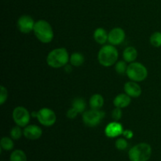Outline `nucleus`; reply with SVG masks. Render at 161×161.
<instances>
[{
    "mask_svg": "<svg viewBox=\"0 0 161 161\" xmlns=\"http://www.w3.org/2000/svg\"><path fill=\"white\" fill-rule=\"evenodd\" d=\"M122 116H123V113L120 108H117V107H116V108L113 110V112H112V117H113V119H114L115 121L119 120V119L122 118Z\"/></svg>",
    "mask_w": 161,
    "mask_h": 161,
    "instance_id": "obj_27",
    "label": "nucleus"
},
{
    "mask_svg": "<svg viewBox=\"0 0 161 161\" xmlns=\"http://www.w3.org/2000/svg\"><path fill=\"white\" fill-rule=\"evenodd\" d=\"M1 148L6 151H9L14 148V144L13 142L12 138H9V137H3L1 139Z\"/></svg>",
    "mask_w": 161,
    "mask_h": 161,
    "instance_id": "obj_21",
    "label": "nucleus"
},
{
    "mask_svg": "<svg viewBox=\"0 0 161 161\" xmlns=\"http://www.w3.org/2000/svg\"><path fill=\"white\" fill-rule=\"evenodd\" d=\"M123 58L126 62L131 63L134 62L138 58V51L133 47H128L124 50Z\"/></svg>",
    "mask_w": 161,
    "mask_h": 161,
    "instance_id": "obj_16",
    "label": "nucleus"
},
{
    "mask_svg": "<svg viewBox=\"0 0 161 161\" xmlns=\"http://www.w3.org/2000/svg\"><path fill=\"white\" fill-rule=\"evenodd\" d=\"M9 161H27V156L23 150L17 149L11 153Z\"/></svg>",
    "mask_w": 161,
    "mask_h": 161,
    "instance_id": "obj_20",
    "label": "nucleus"
},
{
    "mask_svg": "<svg viewBox=\"0 0 161 161\" xmlns=\"http://www.w3.org/2000/svg\"><path fill=\"white\" fill-rule=\"evenodd\" d=\"M127 75L130 80L135 82H142L148 76V70L145 65L139 62H131L127 66Z\"/></svg>",
    "mask_w": 161,
    "mask_h": 161,
    "instance_id": "obj_5",
    "label": "nucleus"
},
{
    "mask_svg": "<svg viewBox=\"0 0 161 161\" xmlns=\"http://www.w3.org/2000/svg\"><path fill=\"white\" fill-rule=\"evenodd\" d=\"M115 145H116V149H119V150H125L127 146H128V143H127V140L123 138H118L116 141Z\"/></svg>",
    "mask_w": 161,
    "mask_h": 161,
    "instance_id": "obj_25",
    "label": "nucleus"
},
{
    "mask_svg": "<svg viewBox=\"0 0 161 161\" xmlns=\"http://www.w3.org/2000/svg\"><path fill=\"white\" fill-rule=\"evenodd\" d=\"M37 119L42 125L51 127L56 123L57 116L54 112L48 108H42L38 112Z\"/></svg>",
    "mask_w": 161,
    "mask_h": 161,
    "instance_id": "obj_8",
    "label": "nucleus"
},
{
    "mask_svg": "<svg viewBox=\"0 0 161 161\" xmlns=\"http://www.w3.org/2000/svg\"><path fill=\"white\" fill-rule=\"evenodd\" d=\"M126 37L125 31L121 28H114L108 33V41L111 45L117 46L122 43Z\"/></svg>",
    "mask_w": 161,
    "mask_h": 161,
    "instance_id": "obj_10",
    "label": "nucleus"
},
{
    "mask_svg": "<svg viewBox=\"0 0 161 161\" xmlns=\"http://www.w3.org/2000/svg\"><path fill=\"white\" fill-rule=\"evenodd\" d=\"M123 135L127 139H130V138H133L134 133L130 130H124L123 132Z\"/></svg>",
    "mask_w": 161,
    "mask_h": 161,
    "instance_id": "obj_29",
    "label": "nucleus"
},
{
    "mask_svg": "<svg viewBox=\"0 0 161 161\" xmlns=\"http://www.w3.org/2000/svg\"><path fill=\"white\" fill-rule=\"evenodd\" d=\"M13 119L17 126L20 127H25L29 124L31 115L28 110L25 107L17 106L13 112Z\"/></svg>",
    "mask_w": 161,
    "mask_h": 161,
    "instance_id": "obj_7",
    "label": "nucleus"
},
{
    "mask_svg": "<svg viewBox=\"0 0 161 161\" xmlns=\"http://www.w3.org/2000/svg\"><path fill=\"white\" fill-rule=\"evenodd\" d=\"M33 31L36 38L43 43H49L51 42L54 36L50 24L45 20H39L36 21Z\"/></svg>",
    "mask_w": 161,
    "mask_h": 161,
    "instance_id": "obj_3",
    "label": "nucleus"
},
{
    "mask_svg": "<svg viewBox=\"0 0 161 161\" xmlns=\"http://www.w3.org/2000/svg\"><path fill=\"white\" fill-rule=\"evenodd\" d=\"M116 72L119 75H124L127 72V65L125 61H119L116 62V66H115Z\"/></svg>",
    "mask_w": 161,
    "mask_h": 161,
    "instance_id": "obj_23",
    "label": "nucleus"
},
{
    "mask_svg": "<svg viewBox=\"0 0 161 161\" xmlns=\"http://www.w3.org/2000/svg\"><path fill=\"white\" fill-rule=\"evenodd\" d=\"M69 61H70L72 65L75 66V67H80L84 63L85 58L81 53L75 52L71 55Z\"/></svg>",
    "mask_w": 161,
    "mask_h": 161,
    "instance_id": "obj_19",
    "label": "nucleus"
},
{
    "mask_svg": "<svg viewBox=\"0 0 161 161\" xmlns=\"http://www.w3.org/2000/svg\"><path fill=\"white\" fill-rule=\"evenodd\" d=\"M0 105H3L7 100L8 97V91L4 86H1L0 90Z\"/></svg>",
    "mask_w": 161,
    "mask_h": 161,
    "instance_id": "obj_26",
    "label": "nucleus"
},
{
    "mask_svg": "<svg viewBox=\"0 0 161 161\" xmlns=\"http://www.w3.org/2000/svg\"><path fill=\"white\" fill-rule=\"evenodd\" d=\"M22 135H24L23 131L20 129V127L17 126L11 129L10 130V137L14 140H18L21 138Z\"/></svg>",
    "mask_w": 161,
    "mask_h": 161,
    "instance_id": "obj_24",
    "label": "nucleus"
},
{
    "mask_svg": "<svg viewBox=\"0 0 161 161\" xmlns=\"http://www.w3.org/2000/svg\"><path fill=\"white\" fill-rule=\"evenodd\" d=\"M105 117V113L100 111V109H92L89 111H85L83 113V121L84 124L87 127H97L103 118Z\"/></svg>",
    "mask_w": 161,
    "mask_h": 161,
    "instance_id": "obj_6",
    "label": "nucleus"
},
{
    "mask_svg": "<svg viewBox=\"0 0 161 161\" xmlns=\"http://www.w3.org/2000/svg\"><path fill=\"white\" fill-rule=\"evenodd\" d=\"M86 102L82 97H77L72 101V107L75 108L78 113H83L86 109Z\"/></svg>",
    "mask_w": 161,
    "mask_h": 161,
    "instance_id": "obj_18",
    "label": "nucleus"
},
{
    "mask_svg": "<svg viewBox=\"0 0 161 161\" xmlns=\"http://www.w3.org/2000/svg\"><path fill=\"white\" fill-rule=\"evenodd\" d=\"M124 127L121 124L118 123L117 121L111 122L105 127V135L108 138H116L123 135L124 132Z\"/></svg>",
    "mask_w": 161,
    "mask_h": 161,
    "instance_id": "obj_11",
    "label": "nucleus"
},
{
    "mask_svg": "<svg viewBox=\"0 0 161 161\" xmlns=\"http://www.w3.org/2000/svg\"><path fill=\"white\" fill-rule=\"evenodd\" d=\"M35 24L36 22L31 16L23 15L19 17L17 20V28L20 32L28 34L34 30Z\"/></svg>",
    "mask_w": 161,
    "mask_h": 161,
    "instance_id": "obj_9",
    "label": "nucleus"
},
{
    "mask_svg": "<svg viewBox=\"0 0 161 161\" xmlns=\"http://www.w3.org/2000/svg\"><path fill=\"white\" fill-rule=\"evenodd\" d=\"M151 45L154 47H161V32L160 31H156L152 36H150L149 39Z\"/></svg>",
    "mask_w": 161,
    "mask_h": 161,
    "instance_id": "obj_22",
    "label": "nucleus"
},
{
    "mask_svg": "<svg viewBox=\"0 0 161 161\" xmlns=\"http://www.w3.org/2000/svg\"><path fill=\"white\" fill-rule=\"evenodd\" d=\"M25 137L30 140L39 139L42 135V130L37 125H28L23 130Z\"/></svg>",
    "mask_w": 161,
    "mask_h": 161,
    "instance_id": "obj_12",
    "label": "nucleus"
},
{
    "mask_svg": "<svg viewBox=\"0 0 161 161\" xmlns=\"http://www.w3.org/2000/svg\"><path fill=\"white\" fill-rule=\"evenodd\" d=\"M152 156V147L145 142L135 145L129 150L128 157L130 161H148Z\"/></svg>",
    "mask_w": 161,
    "mask_h": 161,
    "instance_id": "obj_4",
    "label": "nucleus"
},
{
    "mask_svg": "<svg viewBox=\"0 0 161 161\" xmlns=\"http://www.w3.org/2000/svg\"><path fill=\"white\" fill-rule=\"evenodd\" d=\"M124 92L130 97H138L142 94V88L135 81H129L124 84Z\"/></svg>",
    "mask_w": 161,
    "mask_h": 161,
    "instance_id": "obj_13",
    "label": "nucleus"
},
{
    "mask_svg": "<svg viewBox=\"0 0 161 161\" xmlns=\"http://www.w3.org/2000/svg\"><path fill=\"white\" fill-rule=\"evenodd\" d=\"M69 55L65 48H57L48 53L47 62L53 69H60L67 64L69 61Z\"/></svg>",
    "mask_w": 161,
    "mask_h": 161,
    "instance_id": "obj_1",
    "label": "nucleus"
},
{
    "mask_svg": "<svg viewBox=\"0 0 161 161\" xmlns=\"http://www.w3.org/2000/svg\"><path fill=\"white\" fill-rule=\"evenodd\" d=\"M119 53L113 45H105L99 50L97 59L99 63L104 67H110L117 61Z\"/></svg>",
    "mask_w": 161,
    "mask_h": 161,
    "instance_id": "obj_2",
    "label": "nucleus"
},
{
    "mask_svg": "<svg viewBox=\"0 0 161 161\" xmlns=\"http://www.w3.org/2000/svg\"><path fill=\"white\" fill-rule=\"evenodd\" d=\"M64 70H65V72H68V73H70V72L72 71V66H71V65H65Z\"/></svg>",
    "mask_w": 161,
    "mask_h": 161,
    "instance_id": "obj_30",
    "label": "nucleus"
},
{
    "mask_svg": "<svg viewBox=\"0 0 161 161\" xmlns=\"http://www.w3.org/2000/svg\"><path fill=\"white\" fill-rule=\"evenodd\" d=\"M94 39L98 44L103 45L108 41V33L103 28H98L94 31Z\"/></svg>",
    "mask_w": 161,
    "mask_h": 161,
    "instance_id": "obj_15",
    "label": "nucleus"
},
{
    "mask_svg": "<svg viewBox=\"0 0 161 161\" xmlns=\"http://www.w3.org/2000/svg\"><path fill=\"white\" fill-rule=\"evenodd\" d=\"M90 106L92 109H100L104 105V97L99 94H95L90 98Z\"/></svg>",
    "mask_w": 161,
    "mask_h": 161,
    "instance_id": "obj_17",
    "label": "nucleus"
},
{
    "mask_svg": "<svg viewBox=\"0 0 161 161\" xmlns=\"http://www.w3.org/2000/svg\"><path fill=\"white\" fill-rule=\"evenodd\" d=\"M78 114H79V113H77L76 110H75V108H73L72 107V108H69V109L67 111L66 116H67V117L69 118V119H74V118L76 117L77 115H78Z\"/></svg>",
    "mask_w": 161,
    "mask_h": 161,
    "instance_id": "obj_28",
    "label": "nucleus"
},
{
    "mask_svg": "<svg viewBox=\"0 0 161 161\" xmlns=\"http://www.w3.org/2000/svg\"><path fill=\"white\" fill-rule=\"evenodd\" d=\"M131 102V98L127 94H119L113 100V105L117 108H124L128 106Z\"/></svg>",
    "mask_w": 161,
    "mask_h": 161,
    "instance_id": "obj_14",
    "label": "nucleus"
}]
</instances>
